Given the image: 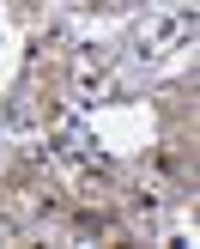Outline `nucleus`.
<instances>
[{
  "label": "nucleus",
  "mask_w": 200,
  "mask_h": 249,
  "mask_svg": "<svg viewBox=\"0 0 200 249\" xmlns=\"http://www.w3.org/2000/svg\"><path fill=\"white\" fill-rule=\"evenodd\" d=\"M73 231H79V237H103L109 219H103V213H73Z\"/></svg>",
  "instance_id": "obj_1"
},
{
  "label": "nucleus",
  "mask_w": 200,
  "mask_h": 249,
  "mask_svg": "<svg viewBox=\"0 0 200 249\" xmlns=\"http://www.w3.org/2000/svg\"><path fill=\"white\" fill-rule=\"evenodd\" d=\"M152 164H158V170H164V177H182V158H176V152H158V158H152Z\"/></svg>",
  "instance_id": "obj_2"
},
{
  "label": "nucleus",
  "mask_w": 200,
  "mask_h": 249,
  "mask_svg": "<svg viewBox=\"0 0 200 249\" xmlns=\"http://www.w3.org/2000/svg\"><path fill=\"white\" fill-rule=\"evenodd\" d=\"M91 6H121V0H91Z\"/></svg>",
  "instance_id": "obj_3"
}]
</instances>
